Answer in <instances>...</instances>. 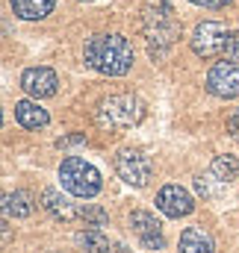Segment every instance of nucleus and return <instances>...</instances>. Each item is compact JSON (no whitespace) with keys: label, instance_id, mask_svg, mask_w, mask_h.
<instances>
[{"label":"nucleus","instance_id":"obj_24","mask_svg":"<svg viewBox=\"0 0 239 253\" xmlns=\"http://www.w3.org/2000/svg\"><path fill=\"white\" fill-rule=\"evenodd\" d=\"M83 3H89V0H83Z\"/></svg>","mask_w":239,"mask_h":253},{"label":"nucleus","instance_id":"obj_21","mask_svg":"<svg viewBox=\"0 0 239 253\" xmlns=\"http://www.w3.org/2000/svg\"><path fill=\"white\" fill-rule=\"evenodd\" d=\"M225 56H228V62H239V30L237 33H231L228 47H225Z\"/></svg>","mask_w":239,"mask_h":253},{"label":"nucleus","instance_id":"obj_17","mask_svg":"<svg viewBox=\"0 0 239 253\" xmlns=\"http://www.w3.org/2000/svg\"><path fill=\"white\" fill-rule=\"evenodd\" d=\"M210 174H216L222 183L237 180V177H239V159H237V156H231V153L216 156V159H213V165H210Z\"/></svg>","mask_w":239,"mask_h":253},{"label":"nucleus","instance_id":"obj_16","mask_svg":"<svg viewBox=\"0 0 239 253\" xmlns=\"http://www.w3.org/2000/svg\"><path fill=\"white\" fill-rule=\"evenodd\" d=\"M77 248L83 253H110V239H107V233L101 230V227H86V230H80L77 233Z\"/></svg>","mask_w":239,"mask_h":253},{"label":"nucleus","instance_id":"obj_15","mask_svg":"<svg viewBox=\"0 0 239 253\" xmlns=\"http://www.w3.org/2000/svg\"><path fill=\"white\" fill-rule=\"evenodd\" d=\"M33 209H36L33 194H30V191H24V189L9 191V194L3 197V212H6V218H30V215H33Z\"/></svg>","mask_w":239,"mask_h":253},{"label":"nucleus","instance_id":"obj_5","mask_svg":"<svg viewBox=\"0 0 239 253\" xmlns=\"http://www.w3.org/2000/svg\"><path fill=\"white\" fill-rule=\"evenodd\" d=\"M116 174L127 186H136V189H145L154 177V162L145 156V150L139 147H124L116 153Z\"/></svg>","mask_w":239,"mask_h":253},{"label":"nucleus","instance_id":"obj_10","mask_svg":"<svg viewBox=\"0 0 239 253\" xmlns=\"http://www.w3.org/2000/svg\"><path fill=\"white\" fill-rule=\"evenodd\" d=\"M130 227H133V233L139 236L142 248H148V251H160V248L166 245V239H163V230H160V221H157L151 212H142V209H136V212L130 215Z\"/></svg>","mask_w":239,"mask_h":253},{"label":"nucleus","instance_id":"obj_11","mask_svg":"<svg viewBox=\"0 0 239 253\" xmlns=\"http://www.w3.org/2000/svg\"><path fill=\"white\" fill-rule=\"evenodd\" d=\"M42 206H45V212L54 215L57 221H74V218H80V209H83V206H77L68 194H62V191H57V189L42 191Z\"/></svg>","mask_w":239,"mask_h":253},{"label":"nucleus","instance_id":"obj_3","mask_svg":"<svg viewBox=\"0 0 239 253\" xmlns=\"http://www.w3.org/2000/svg\"><path fill=\"white\" fill-rule=\"evenodd\" d=\"M60 183L68 194L89 200V197H95L101 191V171L92 162L80 159V156H68L60 165Z\"/></svg>","mask_w":239,"mask_h":253},{"label":"nucleus","instance_id":"obj_4","mask_svg":"<svg viewBox=\"0 0 239 253\" xmlns=\"http://www.w3.org/2000/svg\"><path fill=\"white\" fill-rule=\"evenodd\" d=\"M142 30H145V39L151 42V50H163L169 44H175L180 39V21L175 18V12L169 6H160V9H145V18H142Z\"/></svg>","mask_w":239,"mask_h":253},{"label":"nucleus","instance_id":"obj_2","mask_svg":"<svg viewBox=\"0 0 239 253\" xmlns=\"http://www.w3.org/2000/svg\"><path fill=\"white\" fill-rule=\"evenodd\" d=\"M145 118V103L130 94V91H121V94H110L98 103L95 109V121L101 129L107 132H121V129H130Z\"/></svg>","mask_w":239,"mask_h":253},{"label":"nucleus","instance_id":"obj_25","mask_svg":"<svg viewBox=\"0 0 239 253\" xmlns=\"http://www.w3.org/2000/svg\"><path fill=\"white\" fill-rule=\"evenodd\" d=\"M110 253H116V251H110Z\"/></svg>","mask_w":239,"mask_h":253},{"label":"nucleus","instance_id":"obj_20","mask_svg":"<svg viewBox=\"0 0 239 253\" xmlns=\"http://www.w3.org/2000/svg\"><path fill=\"white\" fill-rule=\"evenodd\" d=\"M77 144H86V132H74V135H62L57 138V147L65 150V147H77Z\"/></svg>","mask_w":239,"mask_h":253},{"label":"nucleus","instance_id":"obj_19","mask_svg":"<svg viewBox=\"0 0 239 253\" xmlns=\"http://www.w3.org/2000/svg\"><path fill=\"white\" fill-rule=\"evenodd\" d=\"M213 180H219L216 174H210V177H195V189H198V194H204V197H216L219 194V186H213Z\"/></svg>","mask_w":239,"mask_h":253},{"label":"nucleus","instance_id":"obj_6","mask_svg":"<svg viewBox=\"0 0 239 253\" xmlns=\"http://www.w3.org/2000/svg\"><path fill=\"white\" fill-rule=\"evenodd\" d=\"M228 39H231V33H228V27H225L222 21H198L195 30H192L189 44H192L195 56H201V59H213V56L225 53Z\"/></svg>","mask_w":239,"mask_h":253},{"label":"nucleus","instance_id":"obj_12","mask_svg":"<svg viewBox=\"0 0 239 253\" xmlns=\"http://www.w3.org/2000/svg\"><path fill=\"white\" fill-rule=\"evenodd\" d=\"M15 121L24 129H42V126H48L51 115H48V109L39 106V100H18L15 103Z\"/></svg>","mask_w":239,"mask_h":253},{"label":"nucleus","instance_id":"obj_13","mask_svg":"<svg viewBox=\"0 0 239 253\" xmlns=\"http://www.w3.org/2000/svg\"><path fill=\"white\" fill-rule=\"evenodd\" d=\"M180 253H216L213 236L204 227H186L180 233Z\"/></svg>","mask_w":239,"mask_h":253},{"label":"nucleus","instance_id":"obj_7","mask_svg":"<svg viewBox=\"0 0 239 253\" xmlns=\"http://www.w3.org/2000/svg\"><path fill=\"white\" fill-rule=\"evenodd\" d=\"M207 91L222 97V100H234L239 97V68L237 62H219L210 68L207 74Z\"/></svg>","mask_w":239,"mask_h":253},{"label":"nucleus","instance_id":"obj_14","mask_svg":"<svg viewBox=\"0 0 239 253\" xmlns=\"http://www.w3.org/2000/svg\"><path fill=\"white\" fill-rule=\"evenodd\" d=\"M9 3H12V12L24 21H42L57 6V0H9Z\"/></svg>","mask_w":239,"mask_h":253},{"label":"nucleus","instance_id":"obj_22","mask_svg":"<svg viewBox=\"0 0 239 253\" xmlns=\"http://www.w3.org/2000/svg\"><path fill=\"white\" fill-rule=\"evenodd\" d=\"M189 3H195V6H204V9H222V6H228L231 0H189Z\"/></svg>","mask_w":239,"mask_h":253},{"label":"nucleus","instance_id":"obj_9","mask_svg":"<svg viewBox=\"0 0 239 253\" xmlns=\"http://www.w3.org/2000/svg\"><path fill=\"white\" fill-rule=\"evenodd\" d=\"M157 209L163 212V215H169V218H186V215H192V209H195V200H192V194L186 189H180V186H163L160 194H157Z\"/></svg>","mask_w":239,"mask_h":253},{"label":"nucleus","instance_id":"obj_8","mask_svg":"<svg viewBox=\"0 0 239 253\" xmlns=\"http://www.w3.org/2000/svg\"><path fill=\"white\" fill-rule=\"evenodd\" d=\"M21 88H24L30 97L45 100V97H54V94H57L60 80H57V74H54L51 68L36 65V68H27V71L21 74Z\"/></svg>","mask_w":239,"mask_h":253},{"label":"nucleus","instance_id":"obj_23","mask_svg":"<svg viewBox=\"0 0 239 253\" xmlns=\"http://www.w3.org/2000/svg\"><path fill=\"white\" fill-rule=\"evenodd\" d=\"M228 132H231L234 138H239V109L231 115V118H228Z\"/></svg>","mask_w":239,"mask_h":253},{"label":"nucleus","instance_id":"obj_1","mask_svg":"<svg viewBox=\"0 0 239 253\" xmlns=\"http://www.w3.org/2000/svg\"><path fill=\"white\" fill-rule=\"evenodd\" d=\"M83 59L89 68H95L104 77H124L136 62V50L119 33H101L86 42Z\"/></svg>","mask_w":239,"mask_h":253},{"label":"nucleus","instance_id":"obj_18","mask_svg":"<svg viewBox=\"0 0 239 253\" xmlns=\"http://www.w3.org/2000/svg\"><path fill=\"white\" fill-rule=\"evenodd\" d=\"M80 218L86 221V227H107V221H110L107 209H101V206H95V203H86V206L80 209Z\"/></svg>","mask_w":239,"mask_h":253}]
</instances>
